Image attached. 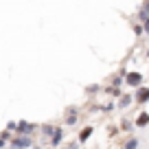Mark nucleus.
Listing matches in <instances>:
<instances>
[{
	"label": "nucleus",
	"instance_id": "obj_8",
	"mask_svg": "<svg viewBox=\"0 0 149 149\" xmlns=\"http://www.w3.org/2000/svg\"><path fill=\"white\" fill-rule=\"evenodd\" d=\"M134 103V94H127V92H123V97L118 99V103H116V107H121V110H127V107Z\"/></svg>",
	"mask_w": 149,
	"mask_h": 149
},
{
	"label": "nucleus",
	"instance_id": "obj_7",
	"mask_svg": "<svg viewBox=\"0 0 149 149\" xmlns=\"http://www.w3.org/2000/svg\"><path fill=\"white\" fill-rule=\"evenodd\" d=\"M55 130H57V125H53V123H42V125H40V132H42V138L46 140H51V136L55 134Z\"/></svg>",
	"mask_w": 149,
	"mask_h": 149
},
{
	"label": "nucleus",
	"instance_id": "obj_12",
	"mask_svg": "<svg viewBox=\"0 0 149 149\" xmlns=\"http://www.w3.org/2000/svg\"><path fill=\"white\" fill-rule=\"evenodd\" d=\"M134 127H136V123H134V121H127V118H123L121 125H118V130H123V132H132Z\"/></svg>",
	"mask_w": 149,
	"mask_h": 149
},
{
	"label": "nucleus",
	"instance_id": "obj_21",
	"mask_svg": "<svg viewBox=\"0 0 149 149\" xmlns=\"http://www.w3.org/2000/svg\"><path fill=\"white\" fill-rule=\"evenodd\" d=\"M7 145H9V143H5V140L0 138V149H5V147H7Z\"/></svg>",
	"mask_w": 149,
	"mask_h": 149
},
{
	"label": "nucleus",
	"instance_id": "obj_4",
	"mask_svg": "<svg viewBox=\"0 0 149 149\" xmlns=\"http://www.w3.org/2000/svg\"><path fill=\"white\" fill-rule=\"evenodd\" d=\"M64 123L68 127H74L77 123H79V112H77V107L74 105H68L66 107V112H64Z\"/></svg>",
	"mask_w": 149,
	"mask_h": 149
},
{
	"label": "nucleus",
	"instance_id": "obj_13",
	"mask_svg": "<svg viewBox=\"0 0 149 149\" xmlns=\"http://www.w3.org/2000/svg\"><path fill=\"white\" fill-rule=\"evenodd\" d=\"M105 92H107V94H112V97H118V99L123 97V90H121V88H114V86H110V88H105Z\"/></svg>",
	"mask_w": 149,
	"mask_h": 149
},
{
	"label": "nucleus",
	"instance_id": "obj_22",
	"mask_svg": "<svg viewBox=\"0 0 149 149\" xmlns=\"http://www.w3.org/2000/svg\"><path fill=\"white\" fill-rule=\"evenodd\" d=\"M31 149H44V147H42V145H37V143H35V145H33Z\"/></svg>",
	"mask_w": 149,
	"mask_h": 149
},
{
	"label": "nucleus",
	"instance_id": "obj_15",
	"mask_svg": "<svg viewBox=\"0 0 149 149\" xmlns=\"http://www.w3.org/2000/svg\"><path fill=\"white\" fill-rule=\"evenodd\" d=\"M64 149H81V143L79 140H68V143L64 145Z\"/></svg>",
	"mask_w": 149,
	"mask_h": 149
},
{
	"label": "nucleus",
	"instance_id": "obj_9",
	"mask_svg": "<svg viewBox=\"0 0 149 149\" xmlns=\"http://www.w3.org/2000/svg\"><path fill=\"white\" fill-rule=\"evenodd\" d=\"M92 132H94V127H92V125L84 127V130L79 132V136H77V140H79L81 145H84V143H88V140H90V136H92Z\"/></svg>",
	"mask_w": 149,
	"mask_h": 149
},
{
	"label": "nucleus",
	"instance_id": "obj_23",
	"mask_svg": "<svg viewBox=\"0 0 149 149\" xmlns=\"http://www.w3.org/2000/svg\"><path fill=\"white\" fill-rule=\"evenodd\" d=\"M147 57H149V48H147Z\"/></svg>",
	"mask_w": 149,
	"mask_h": 149
},
{
	"label": "nucleus",
	"instance_id": "obj_2",
	"mask_svg": "<svg viewBox=\"0 0 149 149\" xmlns=\"http://www.w3.org/2000/svg\"><path fill=\"white\" fill-rule=\"evenodd\" d=\"M125 86H127V88L138 90L140 86H143V74H140L138 70H130V72L125 74Z\"/></svg>",
	"mask_w": 149,
	"mask_h": 149
},
{
	"label": "nucleus",
	"instance_id": "obj_1",
	"mask_svg": "<svg viewBox=\"0 0 149 149\" xmlns=\"http://www.w3.org/2000/svg\"><path fill=\"white\" fill-rule=\"evenodd\" d=\"M33 145H35V143H33V136H18V134H15L13 140L9 143V147L11 149H31Z\"/></svg>",
	"mask_w": 149,
	"mask_h": 149
},
{
	"label": "nucleus",
	"instance_id": "obj_16",
	"mask_svg": "<svg viewBox=\"0 0 149 149\" xmlns=\"http://www.w3.org/2000/svg\"><path fill=\"white\" fill-rule=\"evenodd\" d=\"M99 90H101V86H99V84H90L88 88H86V94H97Z\"/></svg>",
	"mask_w": 149,
	"mask_h": 149
},
{
	"label": "nucleus",
	"instance_id": "obj_17",
	"mask_svg": "<svg viewBox=\"0 0 149 149\" xmlns=\"http://www.w3.org/2000/svg\"><path fill=\"white\" fill-rule=\"evenodd\" d=\"M134 33H136L138 37H140V35H145V26H143L140 22H138V24H134Z\"/></svg>",
	"mask_w": 149,
	"mask_h": 149
},
{
	"label": "nucleus",
	"instance_id": "obj_3",
	"mask_svg": "<svg viewBox=\"0 0 149 149\" xmlns=\"http://www.w3.org/2000/svg\"><path fill=\"white\" fill-rule=\"evenodd\" d=\"M37 132V123H29V121H18V136H33Z\"/></svg>",
	"mask_w": 149,
	"mask_h": 149
},
{
	"label": "nucleus",
	"instance_id": "obj_5",
	"mask_svg": "<svg viewBox=\"0 0 149 149\" xmlns=\"http://www.w3.org/2000/svg\"><path fill=\"white\" fill-rule=\"evenodd\" d=\"M64 127H57L55 130V134L51 136V140H48V147L51 149H59V147H64Z\"/></svg>",
	"mask_w": 149,
	"mask_h": 149
},
{
	"label": "nucleus",
	"instance_id": "obj_18",
	"mask_svg": "<svg viewBox=\"0 0 149 149\" xmlns=\"http://www.w3.org/2000/svg\"><path fill=\"white\" fill-rule=\"evenodd\" d=\"M7 130L15 134V130H18V123H15V121H9V123H7Z\"/></svg>",
	"mask_w": 149,
	"mask_h": 149
},
{
	"label": "nucleus",
	"instance_id": "obj_24",
	"mask_svg": "<svg viewBox=\"0 0 149 149\" xmlns=\"http://www.w3.org/2000/svg\"><path fill=\"white\" fill-rule=\"evenodd\" d=\"M145 2H149V0H145Z\"/></svg>",
	"mask_w": 149,
	"mask_h": 149
},
{
	"label": "nucleus",
	"instance_id": "obj_10",
	"mask_svg": "<svg viewBox=\"0 0 149 149\" xmlns=\"http://www.w3.org/2000/svg\"><path fill=\"white\" fill-rule=\"evenodd\" d=\"M136 127H140V130H143V127H147L149 125V112H140L138 116H136Z\"/></svg>",
	"mask_w": 149,
	"mask_h": 149
},
{
	"label": "nucleus",
	"instance_id": "obj_20",
	"mask_svg": "<svg viewBox=\"0 0 149 149\" xmlns=\"http://www.w3.org/2000/svg\"><path fill=\"white\" fill-rule=\"evenodd\" d=\"M143 26H145V35H149V18H147V22H145Z\"/></svg>",
	"mask_w": 149,
	"mask_h": 149
},
{
	"label": "nucleus",
	"instance_id": "obj_14",
	"mask_svg": "<svg viewBox=\"0 0 149 149\" xmlns=\"http://www.w3.org/2000/svg\"><path fill=\"white\" fill-rule=\"evenodd\" d=\"M136 18H138V22H140V24H145V22H147V18H149V13L143 9V7H140V9H138V13H136Z\"/></svg>",
	"mask_w": 149,
	"mask_h": 149
},
{
	"label": "nucleus",
	"instance_id": "obj_19",
	"mask_svg": "<svg viewBox=\"0 0 149 149\" xmlns=\"http://www.w3.org/2000/svg\"><path fill=\"white\" fill-rule=\"evenodd\" d=\"M114 107H116V103H105V105H103V112H112Z\"/></svg>",
	"mask_w": 149,
	"mask_h": 149
},
{
	"label": "nucleus",
	"instance_id": "obj_11",
	"mask_svg": "<svg viewBox=\"0 0 149 149\" xmlns=\"http://www.w3.org/2000/svg\"><path fill=\"white\" fill-rule=\"evenodd\" d=\"M138 147H140V138H136V136H130L123 143V149H138Z\"/></svg>",
	"mask_w": 149,
	"mask_h": 149
},
{
	"label": "nucleus",
	"instance_id": "obj_6",
	"mask_svg": "<svg viewBox=\"0 0 149 149\" xmlns=\"http://www.w3.org/2000/svg\"><path fill=\"white\" fill-rule=\"evenodd\" d=\"M134 101L138 105H147L149 103V86H140L138 90L134 92Z\"/></svg>",
	"mask_w": 149,
	"mask_h": 149
}]
</instances>
